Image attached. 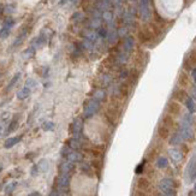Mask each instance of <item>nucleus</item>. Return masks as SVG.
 Masks as SVG:
<instances>
[{"mask_svg":"<svg viewBox=\"0 0 196 196\" xmlns=\"http://www.w3.org/2000/svg\"><path fill=\"white\" fill-rule=\"evenodd\" d=\"M13 24H15V21H13L12 18H6L5 22H4V27H8V28L11 29V27H12Z\"/></svg>","mask_w":196,"mask_h":196,"instance_id":"nucleus-34","label":"nucleus"},{"mask_svg":"<svg viewBox=\"0 0 196 196\" xmlns=\"http://www.w3.org/2000/svg\"><path fill=\"white\" fill-rule=\"evenodd\" d=\"M46 43V36L45 35H40L39 38L34 40V47H42Z\"/></svg>","mask_w":196,"mask_h":196,"instance_id":"nucleus-17","label":"nucleus"},{"mask_svg":"<svg viewBox=\"0 0 196 196\" xmlns=\"http://www.w3.org/2000/svg\"><path fill=\"white\" fill-rule=\"evenodd\" d=\"M98 38H99V35H98V33L96 32L89 30V32L86 33V39L89 40V41H90V42H93V43H94L95 41L98 40Z\"/></svg>","mask_w":196,"mask_h":196,"instance_id":"nucleus-18","label":"nucleus"},{"mask_svg":"<svg viewBox=\"0 0 196 196\" xmlns=\"http://www.w3.org/2000/svg\"><path fill=\"white\" fill-rule=\"evenodd\" d=\"M98 35L99 36H101V38H106L107 36V30L105 29V28H99V33H98Z\"/></svg>","mask_w":196,"mask_h":196,"instance_id":"nucleus-35","label":"nucleus"},{"mask_svg":"<svg viewBox=\"0 0 196 196\" xmlns=\"http://www.w3.org/2000/svg\"><path fill=\"white\" fill-rule=\"evenodd\" d=\"M17 126H18V120H17V118H13L12 122L10 123V125H8V131H6V133H12V131H15V130L17 129Z\"/></svg>","mask_w":196,"mask_h":196,"instance_id":"nucleus-25","label":"nucleus"},{"mask_svg":"<svg viewBox=\"0 0 196 196\" xmlns=\"http://www.w3.org/2000/svg\"><path fill=\"white\" fill-rule=\"evenodd\" d=\"M17 187V182H11V183H8V185L5 187V193L6 194H11Z\"/></svg>","mask_w":196,"mask_h":196,"instance_id":"nucleus-27","label":"nucleus"},{"mask_svg":"<svg viewBox=\"0 0 196 196\" xmlns=\"http://www.w3.org/2000/svg\"><path fill=\"white\" fill-rule=\"evenodd\" d=\"M183 141V138H182V136L179 135V133H174L172 137H171V140H170V143L173 144V146H176V144H179L180 142Z\"/></svg>","mask_w":196,"mask_h":196,"instance_id":"nucleus-23","label":"nucleus"},{"mask_svg":"<svg viewBox=\"0 0 196 196\" xmlns=\"http://www.w3.org/2000/svg\"><path fill=\"white\" fill-rule=\"evenodd\" d=\"M106 38H107V40L110 41L111 43H113V42L116 41V39H117V34H116V33H114V32H112V33H107V36H106Z\"/></svg>","mask_w":196,"mask_h":196,"instance_id":"nucleus-33","label":"nucleus"},{"mask_svg":"<svg viewBox=\"0 0 196 196\" xmlns=\"http://www.w3.org/2000/svg\"><path fill=\"white\" fill-rule=\"evenodd\" d=\"M82 130H83V122H82L81 118H76L72 123V133H73V136L78 138L81 133H82Z\"/></svg>","mask_w":196,"mask_h":196,"instance_id":"nucleus-5","label":"nucleus"},{"mask_svg":"<svg viewBox=\"0 0 196 196\" xmlns=\"http://www.w3.org/2000/svg\"><path fill=\"white\" fill-rule=\"evenodd\" d=\"M30 173H32V176H36L38 173H39V168H38V166L36 165H34L32 167V171H30Z\"/></svg>","mask_w":196,"mask_h":196,"instance_id":"nucleus-38","label":"nucleus"},{"mask_svg":"<svg viewBox=\"0 0 196 196\" xmlns=\"http://www.w3.org/2000/svg\"><path fill=\"white\" fill-rule=\"evenodd\" d=\"M49 196H59V195H58V193L53 191V193H51V194H49Z\"/></svg>","mask_w":196,"mask_h":196,"instance_id":"nucleus-49","label":"nucleus"},{"mask_svg":"<svg viewBox=\"0 0 196 196\" xmlns=\"http://www.w3.org/2000/svg\"><path fill=\"white\" fill-rule=\"evenodd\" d=\"M167 165H168V160L166 158L160 157L157 160V166L159 168H165V167H167Z\"/></svg>","mask_w":196,"mask_h":196,"instance_id":"nucleus-22","label":"nucleus"},{"mask_svg":"<svg viewBox=\"0 0 196 196\" xmlns=\"http://www.w3.org/2000/svg\"><path fill=\"white\" fill-rule=\"evenodd\" d=\"M179 135L182 136V138L185 140V141H189V140H193L194 138V131L190 128V125H183L182 124V128H180L179 130Z\"/></svg>","mask_w":196,"mask_h":196,"instance_id":"nucleus-3","label":"nucleus"},{"mask_svg":"<svg viewBox=\"0 0 196 196\" xmlns=\"http://www.w3.org/2000/svg\"><path fill=\"white\" fill-rule=\"evenodd\" d=\"M36 166L39 168V172H46V171H48L49 164H48V161L46 159H42V160H40L39 164L36 165Z\"/></svg>","mask_w":196,"mask_h":196,"instance_id":"nucleus-16","label":"nucleus"},{"mask_svg":"<svg viewBox=\"0 0 196 196\" xmlns=\"http://www.w3.org/2000/svg\"><path fill=\"white\" fill-rule=\"evenodd\" d=\"M191 75H193V77H194V79H196V68L193 70V72H191Z\"/></svg>","mask_w":196,"mask_h":196,"instance_id":"nucleus-46","label":"nucleus"},{"mask_svg":"<svg viewBox=\"0 0 196 196\" xmlns=\"http://www.w3.org/2000/svg\"><path fill=\"white\" fill-rule=\"evenodd\" d=\"M69 153H70V152H69V148H68V147H64V148L62 149V154H63V155H65V157H66Z\"/></svg>","mask_w":196,"mask_h":196,"instance_id":"nucleus-43","label":"nucleus"},{"mask_svg":"<svg viewBox=\"0 0 196 196\" xmlns=\"http://www.w3.org/2000/svg\"><path fill=\"white\" fill-rule=\"evenodd\" d=\"M0 171H1V167H0Z\"/></svg>","mask_w":196,"mask_h":196,"instance_id":"nucleus-53","label":"nucleus"},{"mask_svg":"<svg viewBox=\"0 0 196 196\" xmlns=\"http://www.w3.org/2000/svg\"><path fill=\"white\" fill-rule=\"evenodd\" d=\"M191 93H193V96H194V98L196 99V87L194 88V89H193V92H191Z\"/></svg>","mask_w":196,"mask_h":196,"instance_id":"nucleus-48","label":"nucleus"},{"mask_svg":"<svg viewBox=\"0 0 196 196\" xmlns=\"http://www.w3.org/2000/svg\"><path fill=\"white\" fill-rule=\"evenodd\" d=\"M42 129L45 131H51V130L54 129V123L53 122H45L43 125H42Z\"/></svg>","mask_w":196,"mask_h":196,"instance_id":"nucleus-28","label":"nucleus"},{"mask_svg":"<svg viewBox=\"0 0 196 196\" xmlns=\"http://www.w3.org/2000/svg\"><path fill=\"white\" fill-rule=\"evenodd\" d=\"M34 54H35V47H29L23 52V58L24 59H30L32 57H34Z\"/></svg>","mask_w":196,"mask_h":196,"instance_id":"nucleus-20","label":"nucleus"},{"mask_svg":"<svg viewBox=\"0 0 196 196\" xmlns=\"http://www.w3.org/2000/svg\"><path fill=\"white\" fill-rule=\"evenodd\" d=\"M102 18H103V21H106L107 23H111L112 19H113V13L107 10V11H105V12H102Z\"/></svg>","mask_w":196,"mask_h":196,"instance_id":"nucleus-26","label":"nucleus"},{"mask_svg":"<svg viewBox=\"0 0 196 196\" xmlns=\"http://www.w3.org/2000/svg\"><path fill=\"white\" fill-rule=\"evenodd\" d=\"M195 191H196V184H195Z\"/></svg>","mask_w":196,"mask_h":196,"instance_id":"nucleus-52","label":"nucleus"},{"mask_svg":"<svg viewBox=\"0 0 196 196\" xmlns=\"http://www.w3.org/2000/svg\"><path fill=\"white\" fill-rule=\"evenodd\" d=\"M81 18H82V13H79V12L75 13V15H73V17H72V19H73V21H79Z\"/></svg>","mask_w":196,"mask_h":196,"instance_id":"nucleus-41","label":"nucleus"},{"mask_svg":"<svg viewBox=\"0 0 196 196\" xmlns=\"http://www.w3.org/2000/svg\"><path fill=\"white\" fill-rule=\"evenodd\" d=\"M8 35H10V28L4 27V28L0 30V39H6Z\"/></svg>","mask_w":196,"mask_h":196,"instance_id":"nucleus-30","label":"nucleus"},{"mask_svg":"<svg viewBox=\"0 0 196 196\" xmlns=\"http://www.w3.org/2000/svg\"><path fill=\"white\" fill-rule=\"evenodd\" d=\"M70 185V174L69 173H62L59 179H58V187L59 189L64 191V190H68Z\"/></svg>","mask_w":196,"mask_h":196,"instance_id":"nucleus-4","label":"nucleus"},{"mask_svg":"<svg viewBox=\"0 0 196 196\" xmlns=\"http://www.w3.org/2000/svg\"><path fill=\"white\" fill-rule=\"evenodd\" d=\"M1 133H3V126L0 125V136H1Z\"/></svg>","mask_w":196,"mask_h":196,"instance_id":"nucleus-50","label":"nucleus"},{"mask_svg":"<svg viewBox=\"0 0 196 196\" xmlns=\"http://www.w3.org/2000/svg\"><path fill=\"white\" fill-rule=\"evenodd\" d=\"M105 98H106V93H105V90H96L94 94V99L95 100H98V101L101 102L102 100H105Z\"/></svg>","mask_w":196,"mask_h":196,"instance_id":"nucleus-24","label":"nucleus"},{"mask_svg":"<svg viewBox=\"0 0 196 196\" xmlns=\"http://www.w3.org/2000/svg\"><path fill=\"white\" fill-rule=\"evenodd\" d=\"M108 8H110V4H108L106 0H100V1H98V4H96V8H98V11H100V12L107 11Z\"/></svg>","mask_w":196,"mask_h":196,"instance_id":"nucleus-14","label":"nucleus"},{"mask_svg":"<svg viewBox=\"0 0 196 196\" xmlns=\"http://www.w3.org/2000/svg\"><path fill=\"white\" fill-rule=\"evenodd\" d=\"M5 11H6L8 13H12V12L15 11V6H12V5H8V6H6V8H5Z\"/></svg>","mask_w":196,"mask_h":196,"instance_id":"nucleus-40","label":"nucleus"},{"mask_svg":"<svg viewBox=\"0 0 196 196\" xmlns=\"http://www.w3.org/2000/svg\"><path fill=\"white\" fill-rule=\"evenodd\" d=\"M69 147L71 149H78L81 148V142L77 137H75V138H71L70 141H69Z\"/></svg>","mask_w":196,"mask_h":196,"instance_id":"nucleus-19","label":"nucleus"},{"mask_svg":"<svg viewBox=\"0 0 196 196\" xmlns=\"http://www.w3.org/2000/svg\"><path fill=\"white\" fill-rule=\"evenodd\" d=\"M19 77H21V73H19V72H17L16 75L13 76V78L11 79V82H10V84H8V90H10V89H11L12 87H13V86H15V84H16V83H17V81L19 79Z\"/></svg>","mask_w":196,"mask_h":196,"instance_id":"nucleus-29","label":"nucleus"},{"mask_svg":"<svg viewBox=\"0 0 196 196\" xmlns=\"http://www.w3.org/2000/svg\"><path fill=\"white\" fill-rule=\"evenodd\" d=\"M164 196H177L176 195V191L171 189V190H167V191H165V195Z\"/></svg>","mask_w":196,"mask_h":196,"instance_id":"nucleus-39","label":"nucleus"},{"mask_svg":"<svg viewBox=\"0 0 196 196\" xmlns=\"http://www.w3.org/2000/svg\"><path fill=\"white\" fill-rule=\"evenodd\" d=\"M1 12H3V6L0 5V13H1Z\"/></svg>","mask_w":196,"mask_h":196,"instance_id":"nucleus-51","label":"nucleus"},{"mask_svg":"<svg viewBox=\"0 0 196 196\" xmlns=\"http://www.w3.org/2000/svg\"><path fill=\"white\" fill-rule=\"evenodd\" d=\"M185 106H187V108L189 110L190 113L196 112V103L194 102V100L191 98H187L185 99Z\"/></svg>","mask_w":196,"mask_h":196,"instance_id":"nucleus-15","label":"nucleus"},{"mask_svg":"<svg viewBox=\"0 0 196 196\" xmlns=\"http://www.w3.org/2000/svg\"><path fill=\"white\" fill-rule=\"evenodd\" d=\"M108 4H113V5H118V4H120L122 3V0H106Z\"/></svg>","mask_w":196,"mask_h":196,"instance_id":"nucleus-42","label":"nucleus"},{"mask_svg":"<svg viewBox=\"0 0 196 196\" xmlns=\"http://www.w3.org/2000/svg\"><path fill=\"white\" fill-rule=\"evenodd\" d=\"M101 27V17H93L90 23H89V28L90 29H99Z\"/></svg>","mask_w":196,"mask_h":196,"instance_id":"nucleus-13","label":"nucleus"},{"mask_svg":"<svg viewBox=\"0 0 196 196\" xmlns=\"http://www.w3.org/2000/svg\"><path fill=\"white\" fill-rule=\"evenodd\" d=\"M143 167H144V161H142V164H140L137 167H136V173H137V174L142 173V171H143Z\"/></svg>","mask_w":196,"mask_h":196,"instance_id":"nucleus-37","label":"nucleus"},{"mask_svg":"<svg viewBox=\"0 0 196 196\" xmlns=\"http://www.w3.org/2000/svg\"><path fill=\"white\" fill-rule=\"evenodd\" d=\"M65 1H71V3H76L77 0H62V1H60V4H64Z\"/></svg>","mask_w":196,"mask_h":196,"instance_id":"nucleus-47","label":"nucleus"},{"mask_svg":"<svg viewBox=\"0 0 196 196\" xmlns=\"http://www.w3.org/2000/svg\"><path fill=\"white\" fill-rule=\"evenodd\" d=\"M28 196H42L41 194H40L39 191H33V193H30Z\"/></svg>","mask_w":196,"mask_h":196,"instance_id":"nucleus-44","label":"nucleus"},{"mask_svg":"<svg viewBox=\"0 0 196 196\" xmlns=\"http://www.w3.org/2000/svg\"><path fill=\"white\" fill-rule=\"evenodd\" d=\"M174 187V182H173L171 178H164L161 179V182L159 183V188L161 191H167V190H171Z\"/></svg>","mask_w":196,"mask_h":196,"instance_id":"nucleus-6","label":"nucleus"},{"mask_svg":"<svg viewBox=\"0 0 196 196\" xmlns=\"http://www.w3.org/2000/svg\"><path fill=\"white\" fill-rule=\"evenodd\" d=\"M141 16L143 19H148L150 17V10L148 6V0H142L141 1Z\"/></svg>","mask_w":196,"mask_h":196,"instance_id":"nucleus-7","label":"nucleus"},{"mask_svg":"<svg viewBox=\"0 0 196 196\" xmlns=\"http://www.w3.org/2000/svg\"><path fill=\"white\" fill-rule=\"evenodd\" d=\"M99 108H100V101H98V100L93 99L92 101H89L88 103H87V106L84 107L83 114H84V117L86 118L93 117L95 113L99 111Z\"/></svg>","mask_w":196,"mask_h":196,"instance_id":"nucleus-1","label":"nucleus"},{"mask_svg":"<svg viewBox=\"0 0 196 196\" xmlns=\"http://www.w3.org/2000/svg\"><path fill=\"white\" fill-rule=\"evenodd\" d=\"M187 174L190 180L196 179V154L191 157L188 166H187Z\"/></svg>","mask_w":196,"mask_h":196,"instance_id":"nucleus-2","label":"nucleus"},{"mask_svg":"<svg viewBox=\"0 0 196 196\" xmlns=\"http://www.w3.org/2000/svg\"><path fill=\"white\" fill-rule=\"evenodd\" d=\"M149 187V183L147 179H144V178H141V179L138 180V188L140 189H147Z\"/></svg>","mask_w":196,"mask_h":196,"instance_id":"nucleus-31","label":"nucleus"},{"mask_svg":"<svg viewBox=\"0 0 196 196\" xmlns=\"http://www.w3.org/2000/svg\"><path fill=\"white\" fill-rule=\"evenodd\" d=\"M135 196H147L144 193H142V191H137L136 194H135Z\"/></svg>","mask_w":196,"mask_h":196,"instance_id":"nucleus-45","label":"nucleus"},{"mask_svg":"<svg viewBox=\"0 0 196 196\" xmlns=\"http://www.w3.org/2000/svg\"><path fill=\"white\" fill-rule=\"evenodd\" d=\"M159 133H160V136L163 137V138H166L167 137V135H168V129L166 128V126H161L160 129H159Z\"/></svg>","mask_w":196,"mask_h":196,"instance_id":"nucleus-32","label":"nucleus"},{"mask_svg":"<svg viewBox=\"0 0 196 196\" xmlns=\"http://www.w3.org/2000/svg\"><path fill=\"white\" fill-rule=\"evenodd\" d=\"M22 140V136H15V137H10L5 141V148H12L13 146H16L18 142Z\"/></svg>","mask_w":196,"mask_h":196,"instance_id":"nucleus-10","label":"nucleus"},{"mask_svg":"<svg viewBox=\"0 0 196 196\" xmlns=\"http://www.w3.org/2000/svg\"><path fill=\"white\" fill-rule=\"evenodd\" d=\"M168 154H170V157L172 159L174 163H179L182 161V159H183V153L180 152L179 149H170V152H168Z\"/></svg>","mask_w":196,"mask_h":196,"instance_id":"nucleus-8","label":"nucleus"},{"mask_svg":"<svg viewBox=\"0 0 196 196\" xmlns=\"http://www.w3.org/2000/svg\"><path fill=\"white\" fill-rule=\"evenodd\" d=\"M29 95H30V88L24 87L23 89H21V90L17 93V98H18L19 100H25Z\"/></svg>","mask_w":196,"mask_h":196,"instance_id":"nucleus-12","label":"nucleus"},{"mask_svg":"<svg viewBox=\"0 0 196 196\" xmlns=\"http://www.w3.org/2000/svg\"><path fill=\"white\" fill-rule=\"evenodd\" d=\"M66 158H68V160L69 161H71V163H79V161H82L83 160V155L81 154V153H78V152H70L68 155H66Z\"/></svg>","mask_w":196,"mask_h":196,"instance_id":"nucleus-9","label":"nucleus"},{"mask_svg":"<svg viewBox=\"0 0 196 196\" xmlns=\"http://www.w3.org/2000/svg\"><path fill=\"white\" fill-rule=\"evenodd\" d=\"M25 84H27V87H28V88H30V87H35V86H36V82H35L34 79H32V78H28V79H27V83H25Z\"/></svg>","mask_w":196,"mask_h":196,"instance_id":"nucleus-36","label":"nucleus"},{"mask_svg":"<svg viewBox=\"0 0 196 196\" xmlns=\"http://www.w3.org/2000/svg\"><path fill=\"white\" fill-rule=\"evenodd\" d=\"M60 170H62V173H69V174H70V173L75 170V165H73V163H71V161L68 160V161L63 163Z\"/></svg>","mask_w":196,"mask_h":196,"instance_id":"nucleus-11","label":"nucleus"},{"mask_svg":"<svg viewBox=\"0 0 196 196\" xmlns=\"http://www.w3.org/2000/svg\"><path fill=\"white\" fill-rule=\"evenodd\" d=\"M133 48V38H128V39L124 41V49L126 52H130Z\"/></svg>","mask_w":196,"mask_h":196,"instance_id":"nucleus-21","label":"nucleus"}]
</instances>
